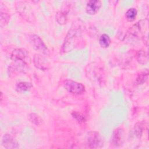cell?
Instances as JSON below:
<instances>
[{"mask_svg": "<svg viewBox=\"0 0 149 149\" xmlns=\"http://www.w3.org/2000/svg\"><path fill=\"white\" fill-rule=\"evenodd\" d=\"M81 25L79 22H74L69 30L61 48L62 54L67 53L74 49L81 37Z\"/></svg>", "mask_w": 149, "mask_h": 149, "instance_id": "6da1fadb", "label": "cell"}, {"mask_svg": "<svg viewBox=\"0 0 149 149\" xmlns=\"http://www.w3.org/2000/svg\"><path fill=\"white\" fill-rule=\"evenodd\" d=\"M16 10L17 13L25 20L30 23H33L36 17L31 6L26 1H19L16 2Z\"/></svg>", "mask_w": 149, "mask_h": 149, "instance_id": "7a4b0ae2", "label": "cell"}, {"mask_svg": "<svg viewBox=\"0 0 149 149\" xmlns=\"http://www.w3.org/2000/svg\"><path fill=\"white\" fill-rule=\"evenodd\" d=\"M29 40L32 47L37 51L45 55H49V51L42 40L37 34H31L29 36Z\"/></svg>", "mask_w": 149, "mask_h": 149, "instance_id": "3957f363", "label": "cell"}, {"mask_svg": "<svg viewBox=\"0 0 149 149\" xmlns=\"http://www.w3.org/2000/svg\"><path fill=\"white\" fill-rule=\"evenodd\" d=\"M87 144L90 148H100L103 146L104 141L99 133L91 131L87 135Z\"/></svg>", "mask_w": 149, "mask_h": 149, "instance_id": "277c9868", "label": "cell"}, {"mask_svg": "<svg viewBox=\"0 0 149 149\" xmlns=\"http://www.w3.org/2000/svg\"><path fill=\"white\" fill-rule=\"evenodd\" d=\"M63 87L68 92L74 95H81L85 92V87L83 84L72 80H65Z\"/></svg>", "mask_w": 149, "mask_h": 149, "instance_id": "5b68a950", "label": "cell"}, {"mask_svg": "<svg viewBox=\"0 0 149 149\" xmlns=\"http://www.w3.org/2000/svg\"><path fill=\"white\" fill-rule=\"evenodd\" d=\"M125 139L124 129L120 127L115 129L111 136V143L116 146L119 147L123 144Z\"/></svg>", "mask_w": 149, "mask_h": 149, "instance_id": "8992f818", "label": "cell"}, {"mask_svg": "<svg viewBox=\"0 0 149 149\" xmlns=\"http://www.w3.org/2000/svg\"><path fill=\"white\" fill-rule=\"evenodd\" d=\"M11 60H22L30 62V58L29 52L23 48H16L14 49L10 55Z\"/></svg>", "mask_w": 149, "mask_h": 149, "instance_id": "52a82bcc", "label": "cell"}, {"mask_svg": "<svg viewBox=\"0 0 149 149\" xmlns=\"http://www.w3.org/2000/svg\"><path fill=\"white\" fill-rule=\"evenodd\" d=\"M2 144L5 148L14 149L19 147L18 142L9 134H5L2 139Z\"/></svg>", "mask_w": 149, "mask_h": 149, "instance_id": "ba28073f", "label": "cell"}, {"mask_svg": "<svg viewBox=\"0 0 149 149\" xmlns=\"http://www.w3.org/2000/svg\"><path fill=\"white\" fill-rule=\"evenodd\" d=\"M33 63L35 67L42 71L47 70L48 69V63L45 58L40 54H35L33 57Z\"/></svg>", "mask_w": 149, "mask_h": 149, "instance_id": "9c48e42d", "label": "cell"}, {"mask_svg": "<svg viewBox=\"0 0 149 149\" xmlns=\"http://www.w3.org/2000/svg\"><path fill=\"white\" fill-rule=\"evenodd\" d=\"M101 7V2L98 0L89 1L86 6V12L89 15L96 14Z\"/></svg>", "mask_w": 149, "mask_h": 149, "instance_id": "30bf717a", "label": "cell"}, {"mask_svg": "<svg viewBox=\"0 0 149 149\" xmlns=\"http://www.w3.org/2000/svg\"><path fill=\"white\" fill-rule=\"evenodd\" d=\"M10 20V14L5 5L1 3L0 5V24L3 27L8 24Z\"/></svg>", "mask_w": 149, "mask_h": 149, "instance_id": "8fae6325", "label": "cell"}, {"mask_svg": "<svg viewBox=\"0 0 149 149\" xmlns=\"http://www.w3.org/2000/svg\"><path fill=\"white\" fill-rule=\"evenodd\" d=\"M69 8L66 6L63 9H61L57 12L55 15V20L59 24H66L68 20V13Z\"/></svg>", "mask_w": 149, "mask_h": 149, "instance_id": "7c38bea8", "label": "cell"}, {"mask_svg": "<svg viewBox=\"0 0 149 149\" xmlns=\"http://www.w3.org/2000/svg\"><path fill=\"white\" fill-rule=\"evenodd\" d=\"M32 86V84L29 82L21 81L16 84V90L18 93H23L29 91L31 88Z\"/></svg>", "mask_w": 149, "mask_h": 149, "instance_id": "4fadbf2b", "label": "cell"}, {"mask_svg": "<svg viewBox=\"0 0 149 149\" xmlns=\"http://www.w3.org/2000/svg\"><path fill=\"white\" fill-rule=\"evenodd\" d=\"M99 44L102 48H108L111 44V39L109 36L106 34H102L99 38Z\"/></svg>", "mask_w": 149, "mask_h": 149, "instance_id": "5bb4252c", "label": "cell"}, {"mask_svg": "<svg viewBox=\"0 0 149 149\" xmlns=\"http://www.w3.org/2000/svg\"><path fill=\"white\" fill-rule=\"evenodd\" d=\"M136 59L138 62L140 64H144L148 62L147 53L144 50L139 51L136 55Z\"/></svg>", "mask_w": 149, "mask_h": 149, "instance_id": "9a60e30c", "label": "cell"}, {"mask_svg": "<svg viewBox=\"0 0 149 149\" xmlns=\"http://www.w3.org/2000/svg\"><path fill=\"white\" fill-rule=\"evenodd\" d=\"M137 15V10L134 8H129L125 13V17L127 21L133 22L135 20Z\"/></svg>", "mask_w": 149, "mask_h": 149, "instance_id": "2e32d148", "label": "cell"}, {"mask_svg": "<svg viewBox=\"0 0 149 149\" xmlns=\"http://www.w3.org/2000/svg\"><path fill=\"white\" fill-rule=\"evenodd\" d=\"M28 119L31 123L36 126L41 125L42 122V120L41 119V118L37 114L34 113H30L29 115Z\"/></svg>", "mask_w": 149, "mask_h": 149, "instance_id": "e0dca14e", "label": "cell"}, {"mask_svg": "<svg viewBox=\"0 0 149 149\" xmlns=\"http://www.w3.org/2000/svg\"><path fill=\"white\" fill-rule=\"evenodd\" d=\"M144 124L143 123V122H137L134 125V133L138 138H140L141 137L144 131Z\"/></svg>", "mask_w": 149, "mask_h": 149, "instance_id": "ac0fdd59", "label": "cell"}, {"mask_svg": "<svg viewBox=\"0 0 149 149\" xmlns=\"http://www.w3.org/2000/svg\"><path fill=\"white\" fill-rule=\"evenodd\" d=\"M148 76V71H147L146 72H143L140 73L136 78V83L137 84H143L147 80Z\"/></svg>", "mask_w": 149, "mask_h": 149, "instance_id": "d6986e66", "label": "cell"}, {"mask_svg": "<svg viewBox=\"0 0 149 149\" xmlns=\"http://www.w3.org/2000/svg\"><path fill=\"white\" fill-rule=\"evenodd\" d=\"M72 116L77 122H78L80 123H84L86 120L85 117L82 114L77 111H73L72 113Z\"/></svg>", "mask_w": 149, "mask_h": 149, "instance_id": "ffe728a7", "label": "cell"}]
</instances>
